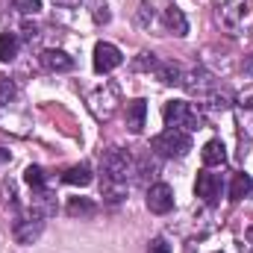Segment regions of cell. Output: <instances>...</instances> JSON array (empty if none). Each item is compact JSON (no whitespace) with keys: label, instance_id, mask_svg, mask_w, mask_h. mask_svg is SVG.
Wrapping results in <instances>:
<instances>
[{"label":"cell","instance_id":"obj_1","mask_svg":"<svg viewBox=\"0 0 253 253\" xmlns=\"http://www.w3.org/2000/svg\"><path fill=\"white\" fill-rule=\"evenodd\" d=\"M118 103H121V91L115 83H103L94 91H88V97H85V106L97 121H109L118 112Z\"/></svg>","mask_w":253,"mask_h":253},{"label":"cell","instance_id":"obj_2","mask_svg":"<svg viewBox=\"0 0 253 253\" xmlns=\"http://www.w3.org/2000/svg\"><path fill=\"white\" fill-rule=\"evenodd\" d=\"M150 147H153V153H159L165 159H183L191 150V132H186V129H165V132H159L150 141Z\"/></svg>","mask_w":253,"mask_h":253},{"label":"cell","instance_id":"obj_3","mask_svg":"<svg viewBox=\"0 0 253 253\" xmlns=\"http://www.w3.org/2000/svg\"><path fill=\"white\" fill-rule=\"evenodd\" d=\"M162 118H165V126H168V129H186V132L200 129V112H197L191 103H186V100H171V103H165Z\"/></svg>","mask_w":253,"mask_h":253},{"label":"cell","instance_id":"obj_4","mask_svg":"<svg viewBox=\"0 0 253 253\" xmlns=\"http://www.w3.org/2000/svg\"><path fill=\"white\" fill-rule=\"evenodd\" d=\"M103 174H106V180L109 183H124L135 174V162H132V156L121 150V147H109L106 153H103Z\"/></svg>","mask_w":253,"mask_h":253},{"label":"cell","instance_id":"obj_5","mask_svg":"<svg viewBox=\"0 0 253 253\" xmlns=\"http://www.w3.org/2000/svg\"><path fill=\"white\" fill-rule=\"evenodd\" d=\"M218 21L230 30V33H239V30H245L248 24H251V12H248V6H239V3H224V6H218Z\"/></svg>","mask_w":253,"mask_h":253},{"label":"cell","instance_id":"obj_6","mask_svg":"<svg viewBox=\"0 0 253 253\" xmlns=\"http://www.w3.org/2000/svg\"><path fill=\"white\" fill-rule=\"evenodd\" d=\"M147 209L153 215H168L174 209V189L168 183H153L147 189Z\"/></svg>","mask_w":253,"mask_h":253},{"label":"cell","instance_id":"obj_7","mask_svg":"<svg viewBox=\"0 0 253 253\" xmlns=\"http://www.w3.org/2000/svg\"><path fill=\"white\" fill-rule=\"evenodd\" d=\"M42 233H44V218L36 215V212H33V218H21V221H15V227H12V236H15L18 245H33Z\"/></svg>","mask_w":253,"mask_h":253},{"label":"cell","instance_id":"obj_8","mask_svg":"<svg viewBox=\"0 0 253 253\" xmlns=\"http://www.w3.org/2000/svg\"><path fill=\"white\" fill-rule=\"evenodd\" d=\"M194 191H197V197H200L203 203L215 206V203H218V197H221V177H218V174H212L209 168H203V171L197 174Z\"/></svg>","mask_w":253,"mask_h":253},{"label":"cell","instance_id":"obj_9","mask_svg":"<svg viewBox=\"0 0 253 253\" xmlns=\"http://www.w3.org/2000/svg\"><path fill=\"white\" fill-rule=\"evenodd\" d=\"M121 62H124V56H121V50L115 44H109V42L94 44V71L97 74H109V71H115Z\"/></svg>","mask_w":253,"mask_h":253},{"label":"cell","instance_id":"obj_10","mask_svg":"<svg viewBox=\"0 0 253 253\" xmlns=\"http://www.w3.org/2000/svg\"><path fill=\"white\" fill-rule=\"evenodd\" d=\"M183 85H186V91H191V94L206 97V94L215 91V77L209 71H203V68H191L189 74H183Z\"/></svg>","mask_w":253,"mask_h":253},{"label":"cell","instance_id":"obj_11","mask_svg":"<svg viewBox=\"0 0 253 253\" xmlns=\"http://www.w3.org/2000/svg\"><path fill=\"white\" fill-rule=\"evenodd\" d=\"M39 62L44 65L47 71H53V74L74 71V56H68L65 50H56V47H50V50H42V53H39Z\"/></svg>","mask_w":253,"mask_h":253},{"label":"cell","instance_id":"obj_12","mask_svg":"<svg viewBox=\"0 0 253 253\" xmlns=\"http://www.w3.org/2000/svg\"><path fill=\"white\" fill-rule=\"evenodd\" d=\"M236 124H239V135L242 141H253V100L242 97L236 103Z\"/></svg>","mask_w":253,"mask_h":253},{"label":"cell","instance_id":"obj_13","mask_svg":"<svg viewBox=\"0 0 253 253\" xmlns=\"http://www.w3.org/2000/svg\"><path fill=\"white\" fill-rule=\"evenodd\" d=\"M200 159H203V165H206V168L224 165V162H227V147H224V141H221V138L206 141V144H203V150H200Z\"/></svg>","mask_w":253,"mask_h":253},{"label":"cell","instance_id":"obj_14","mask_svg":"<svg viewBox=\"0 0 253 253\" xmlns=\"http://www.w3.org/2000/svg\"><path fill=\"white\" fill-rule=\"evenodd\" d=\"M144 121H147V103L144 100H129L126 103V129L138 135L144 129Z\"/></svg>","mask_w":253,"mask_h":253},{"label":"cell","instance_id":"obj_15","mask_svg":"<svg viewBox=\"0 0 253 253\" xmlns=\"http://www.w3.org/2000/svg\"><path fill=\"white\" fill-rule=\"evenodd\" d=\"M162 21H165V27H168V33H174V36H189V21H186V15H183V9H177V6H168L165 9V15H162Z\"/></svg>","mask_w":253,"mask_h":253},{"label":"cell","instance_id":"obj_16","mask_svg":"<svg viewBox=\"0 0 253 253\" xmlns=\"http://www.w3.org/2000/svg\"><path fill=\"white\" fill-rule=\"evenodd\" d=\"M153 74H156V80H162L165 85H183V74H186V71L177 62H156Z\"/></svg>","mask_w":253,"mask_h":253},{"label":"cell","instance_id":"obj_17","mask_svg":"<svg viewBox=\"0 0 253 253\" xmlns=\"http://www.w3.org/2000/svg\"><path fill=\"white\" fill-rule=\"evenodd\" d=\"M94 177H91V165L88 162H80V165H71L68 171L62 174V183H68V186H88Z\"/></svg>","mask_w":253,"mask_h":253},{"label":"cell","instance_id":"obj_18","mask_svg":"<svg viewBox=\"0 0 253 253\" xmlns=\"http://www.w3.org/2000/svg\"><path fill=\"white\" fill-rule=\"evenodd\" d=\"M251 191H253V180L245 174V171H239V174L233 177V183H230V200L239 203V200H245Z\"/></svg>","mask_w":253,"mask_h":253},{"label":"cell","instance_id":"obj_19","mask_svg":"<svg viewBox=\"0 0 253 253\" xmlns=\"http://www.w3.org/2000/svg\"><path fill=\"white\" fill-rule=\"evenodd\" d=\"M94 212H97V206L88 197H71L68 200V215L71 218H91Z\"/></svg>","mask_w":253,"mask_h":253},{"label":"cell","instance_id":"obj_20","mask_svg":"<svg viewBox=\"0 0 253 253\" xmlns=\"http://www.w3.org/2000/svg\"><path fill=\"white\" fill-rule=\"evenodd\" d=\"M21 50V39L15 33H3L0 36V62H12Z\"/></svg>","mask_w":253,"mask_h":253},{"label":"cell","instance_id":"obj_21","mask_svg":"<svg viewBox=\"0 0 253 253\" xmlns=\"http://www.w3.org/2000/svg\"><path fill=\"white\" fill-rule=\"evenodd\" d=\"M24 183L30 186V189L42 191L47 186V174H44V168H39V165H30L27 171H24Z\"/></svg>","mask_w":253,"mask_h":253},{"label":"cell","instance_id":"obj_22","mask_svg":"<svg viewBox=\"0 0 253 253\" xmlns=\"http://www.w3.org/2000/svg\"><path fill=\"white\" fill-rule=\"evenodd\" d=\"M206 100H209V109H212V112H227V109L233 106V103H230L233 97H230L227 91H221V94L212 91V94H206Z\"/></svg>","mask_w":253,"mask_h":253},{"label":"cell","instance_id":"obj_23","mask_svg":"<svg viewBox=\"0 0 253 253\" xmlns=\"http://www.w3.org/2000/svg\"><path fill=\"white\" fill-rule=\"evenodd\" d=\"M15 9L24 15H36V12H42V0H15Z\"/></svg>","mask_w":253,"mask_h":253},{"label":"cell","instance_id":"obj_24","mask_svg":"<svg viewBox=\"0 0 253 253\" xmlns=\"http://www.w3.org/2000/svg\"><path fill=\"white\" fill-rule=\"evenodd\" d=\"M12 97H15V83L3 80V83H0V106H6Z\"/></svg>","mask_w":253,"mask_h":253},{"label":"cell","instance_id":"obj_25","mask_svg":"<svg viewBox=\"0 0 253 253\" xmlns=\"http://www.w3.org/2000/svg\"><path fill=\"white\" fill-rule=\"evenodd\" d=\"M147 253H171V245H168V239L156 236V239L150 242V248H147Z\"/></svg>","mask_w":253,"mask_h":253},{"label":"cell","instance_id":"obj_26","mask_svg":"<svg viewBox=\"0 0 253 253\" xmlns=\"http://www.w3.org/2000/svg\"><path fill=\"white\" fill-rule=\"evenodd\" d=\"M138 9H141V12H138V21H141V24H147V21H153V12H150L153 6H147V3H141Z\"/></svg>","mask_w":253,"mask_h":253},{"label":"cell","instance_id":"obj_27","mask_svg":"<svg viewBox=\"0 0 253 253\" xmlns=\"http://www.w3.org/2000/svg\"><path fill=\"white\" fill-rule=\"evenodd\" d=\"M56 3H62V6H77L80 0H56Z\"/></svg>","mask_w":253,"mask_h":253},{"label":"cell","instance_id":"obj_28","mask_svg":"<svg viewBox=\"0 0 253 253\" xmlns=\"http://www.w3.org/2000/svg\"><path fill=\"white\" fill-rule=\"evenodd\" d=\"M245 71H248V74H251V71H253V56H251V59H248V65H245Z\"/></svg>","mask_w":253,"mask_h":253},{"label":"cell","instance_id":"obj_29","mask_svg":"<svg viewBox=\"0 0 253 253\" xmlns=\"http://www.w3.org/2000/svg\"><path fill=\"white\" fill-rule=\"evenodd\" d=\"M6 156H9V153H6V150H3V147H0V159H6Z\"/></svg>","mask_w":253,"mask_h":253},{"label":"cell","instance_id":"obj_30","mask_svg":"<svg viewBox=\"0 0 253 253\" xmlns=\"http://www.w3.org/2000/svg\"><path fill=\"white\" fill-rule=\"evenodd\" d=\"M215 253H221V251H215Z\"/></svg>","mask_w":253,"mask_h":253}]
</instances>
